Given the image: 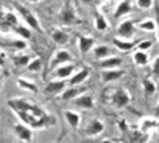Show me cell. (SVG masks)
Masks as SVG:
<instances>
[{"label":"cell","instance_id":"cell-27","mask_svg":"<svg viewBox=\"0 0 159 143\" xmlns=\"http://www.w3.org/2000/svg\"><path fill=\"white\" fill-rule=\"evenodd\" d=\"M8 48L15 49V51H24L25 48H27V40H24V38H15V40H8L5 42Z\"/></svg>","mask_w":159,"mask_h":143},{"label":"cell","instance_id":"cell-17","mask_svg":"<svg viewBox=\"0 0 159 143\" xmlns=\"http://www.w3.org/2000/svg\"><path fill=\"white\" fill-rule=\"evenodd\" d=\"M94 48V38L89 35H80L78 37V49L81 54H88Z\"/></svg>","mask_w":159,"mask_h":143},{"label":"cell","instance_id":"cell-33","mask_svg":"<svg viewBox=\"0 0 159 143\" xmlns=\"http://www.w3.org/2000/svg\"><path fill=\"white\" fill-rule=\"evenodd\" d=\"M135 5L140 10H151L154 7V0H135Z\"/></svg>","mask_w":159,"mask_h":143},{"label":"cell","instance_id":"cell-8","mask_svg":"<svg viewBox=\"0 0 159 143\" xmlns=\"http://www.w3.org/2000/svg\"><path fill=\"white\" fill-rule=\"evenodd\" d=\"M67 87V83L65 80H51L46 86H45V94L46 96H52V97H59L61 92Z\"/></svg>","mask_w":159,"mask_h":143},{"label":"cell","instance_id":"cell-37","mask_svg":"<svg viewBox=\"0 0 159 143\" xmlns=\"http://www.w3.org/2000/svg\"><path fill=\"white\" fill-rule=\"evenodd\" d=\"M5 65V54L0 51V67H3Z\"/></svg>","mask_w":159,"mask_h":143},{"label":"cell","instance_id":"cell-15","mask_svg":"<svg viewBox=\"0 0 159 143\" xmlns=\"http://www.w3.org/2000/svg\"><path fill=\"white\" fill-rule=\"evenodd\" d=\"M88 76H89V69H86V67L78 69V70H75L73 75L69 78V83H67V84H70V86L81 84V83H84V81L88 80Z\"/></svg>","mask_w":159,"mask_h":143},{"label":"cell","instance_id":"cell-1","mask_svg":"<svg viewBox=\"0 0 159 143\" xmlns=\"http://www.w3.org/2000/svg\"><path fill=\"white\" fill-rule=\"evenodd\" d=\"M13 7H15V8H16V11L21 15V18L24 19V22H25V25H27V27H30L32 30L43 32L42 24H40L38 18L34 15V13H32L29 8H25V7H24L22 3H19V2H13Z\"/></svg>","mask_w":159,"mask_h":143},{"label":"cell","instance_id":"cell-32","mask_svg":"<svg viewBox=\"0 0 159 143\" xmlns=\"http://www.w3.org/2000/svg\"><path fill=\"white\" fill-rule=\"evenodd\" d=\"M42 65H43L42 59H40V57H32L25 69H27L29 72H40V70H42Z\"/></svg>","mask_w":159,"mask_h":143},{"label":"cell","instance_id":"cell-35","mask_svg":"<svg viewBox=\"0 0 159 143\" xmlns=\"http://www.w3.org/2000/svg\"><path fill=\"white\" fill-rule=\"evenodd\" d=\"M151 69H153V73L154 75H159V56L153 60V65H151Z\"/></svg>","mask_w":159,"mask_h":143},{"label":"cell","instance_id":"cell-28","mask_svg":"<svg viewBox=\"0 0 159 143\" xmlns=\"http://www.w3.org/2000/svg\"><path fill=\"white\" fill-rule=\"evenodd\" d=\"M137 25H139V29H140V30H145V32H154V30H156V19H153V18H147V19L140 21Z\"/></svg>","mask_w":159,"mask_h":143},{"label":"cell","instance_id":"cell-43","mask_svg":"<svg viewBox=\"0 0 159 143\" xmlns=\"http://www.w3.org/2000/svg\"><path fill=\"white\" fill-rule=\"evenodd\" d=\"M157 135H159V126H157Z\"/></svg>","mask_w":159,"mask_h":143},{"label":"cell","instance_id":"cell-24","mask_svg":"<svg viewBox=\"0 0 159 143\" xmlns=\"http://www.w3.org/2000/svg\"><path fill=\"white\" fill-rule=\"evenodd\" d=\"M157 126H159L157 118H143V119L140 121V124H139V127L142 129L145 134H148L151 129H154V127H157Z\"/></svg>","mask_w":159,"mask_h":143},{"label":"cell","instance_id":"cell-14","mask_svg":"<svg viewBox=\"0 0 159 143\" xmlns=\"http://www.w3.org/2000/svg\"><path fill=\"white\" fill-rule=\"evenodd\" d=\"M123 65V59L118 57V56H108V57H103L99 60V67L102 70L105 69H119Z\"/></svg>","mask_w":159,"mask_h":143},{"label":"cell","instance_id":"cell-10","mask_svg":"<svg viewBox=\"0 0 159 143\" xmlns=\"http://www.w3.org/2000/svg\"><path fill=\"white\" fill-rule=\"evenodd\" d=\"M123 76H124V72L119 70V69H105L100 73V80L105 84H110V83L118 81L119 78H123Z\"/></svg>","mask_w":159,"mask_h":143},{"label":"cell","instance_id":"cell-36","mask_svg":"<svg viewBox=\"0 0 159 143\" xmlns=\"http://www.w3.org/2000/svg\"><path fill=\"white\" fill-rule=\"evenodd\" d=\"M156 32H157V40H159V10H156Z\"/></svg>","mask_w":159,"mask_h":143},{"label":"cell","instance_id":"cell-19","mask_svg":"<svg viewBox=\"0 0 159 143\" xmlns=\"http://www.w3.org/2000/svg\"><path fill=\"white\" fill-rule=\"evenodd\" d=\"M51 38H52V42H54L56 45H61V46L67 45L69 40H70L69 34L65 32L64 29H59V27H56V29L51 30Z\"/></svg>","mask_w":159,"mask_h":143},{"label":"cell","instance_id":"cell-7","mask_svg":"<svg viewBox=\"0 0 159 143\" xmlns=\"http://www.w3.org/2000/svg\"><path fill=\"white\" fill-rule=\"evenodd\" d=\"M134 34H135V21L134 19H124L118 25V37L130 40L134 37Z\"/></svg>","mask_w":159,"mask_h":143},{"label":"cell","instance_id":"cell-31","mask_svg":"<svg viewBox=\"0 0 159 143\" xmlns=\"http://www.w3.org/2000/svg\"><path fill=\"white\" fill-rule=\"evenodd\" d=\"M30 59H32V56H29V54H18V56H15L13 62H15L16 67H27Z\"/></svg>","mask_w":159,"mask_h":143},{"label":"cell","instance_id":"cell-5","mask_svg":"<svg viewBox=\"0 0 159 143\" xmlns=\"http://www.w3.org/2000/svg\"><path fill=\"white\" fill-rule=\"evenodd\" d=\"M13 132H15V135L21 140V141H27L30 143L34 140V132H32V127L24 124V123H18L13 126Z\"/></svg>","mask_w":159,"mask_h":143},{"label":"cell","instance_id":"cell-25","mask_svg":"<svg viewBox=\"0 0 159 143\" xmlns=\"http://www.w3.org/2000/svg\"><path fill=\"white\" fill-rule=\"evenodd\" d=\"M142 86H143V94L150 97V96H154L156 92V81L151 80V78H143V81H142Z\"/></svg>","mask_w":159,"mask_h":143},{"label":"cell","instance_id":"cell-12","mask_svg":"<svg viewBox=\"0 0 159 143\" xmlns=\"http://www.w3.org/2000/svg\"><path fill=\"white\" fill-rule=\"evenodd\" d=\"M103 129H105L103 121L94 118V119H91V121L88 123V126H86V129H84V134H86L88 137H96V135H99V134L103 132Z\"/></svg>","mask_w":159,"mask_h":143},{"label":"cell","instance_id":"cell-38","mask_svg":"<svg viewBox=\"0 0 159 143\" xmlns=\"http://www.w3.org/2000/svg\"><path fill=\"white\" fill-rule=\"evenodd\" d=\"M154 114H156V116H159V103H157V105H156V110H154Z\"/></svg>","mask_w":159,"mask_h":143},{"label":"cell","instance_id":"cell-41","mask_svg":"<svg viewBox=\"0 0 159 143\" xmlns=\"http://www.w3.org/2000/svg\"><path fill=\"white\" fill-rule=\"evenodd\" d=\"M0 89H2V75H0Z\"/></svg>","mask_w":159,"mask_h":143},{"label":"cell","instance_id":"cell-18","mask_svg":"<svg viewBox=\"0 0 159 143\" xmlns=\"http://www.w3.org/2000/svg\"><path fill=\"white\" fill-rule=\"evenodd\" d=\"M91 51H92V56H94V59H97V60H100V59H103V57H108V56H111V54L115 53L113 48L108 46V45H105V43L94 46Z\"/></svg>","mask_w":159,"mask_h":143},{"label":"cell","instance_id":"cell-39","mask_svg":"<svg viewBox=\"0 0 159 143\" xmlns=\"http://www.w3.org/2000/svg\"><path fill=\"white\" fill-rule=\"evenodd\" d=\"M27 2H30V3H38V2H43V0H27Z\"/></svg>","mask_w":159,"mask_h":143},{"label":"cell","instance_id":"cell-13","mask_svg":"<svg viewBox=\"0 0 159 143\" xmlns=\"http://www.w3.org/2000/svg\"><path fill=\"white\" fill-rule=\"evenodd\" d=\"M83 92H86V89L81 87L80 84H75V86H70V87H65L62 92H61L59 97L62 100H73L75 97H78L80 94H83Z\"/></svg>","mask_w":159,"mask_h":143},{"label":"cell","instance_id":"cell-3","mask_svg":"<svg viewBox=\"0 0 159 143\" xmlns=\"http://www.w3.org/2000/svg\"><path fill=\"white\" fill-rule=\"evenodd\" d=\"M130 94L129 91L124 87H116L113 92H111V105L116 108H124L130 103Z\"/></svg>","mask_w":159,"mask_h":143},{"label":"cell","instance_id":"cell-23","mask_svg":"<svg viewBox=\"0 0 159 143\" xmlns=\"http://www.w3.org/2000/svg\"><path fill=\"white\" fill-rule=\"evenodd\" d=\"M94 25H96V29L99 32H105V30H108V21L105 19V16L102 15L100 11H96V15H94Z\"/></svg>","mask_w":159,"mask_h":143},{"label":"cell","instance_id":"cell-30","mask_svg":"<svg viewBox=\"0 0 159 143\" xmlns=\"http://www.w3.org/2000/svg\"><path fill=\"white\" fill-rule=\"evenodd\" d=\"M129 137L132 141H147L148 140V134H145L142 129H134V131H130L129 132Z\"/></svg>","mask_w":159,"mask_h":143},{"label":"cell","instance_id":"cell-4","mask_svg":"<svg viewBox=\"0 0 159 143\" xmlns=\"http://www.w3.org/2000/svg\"><path fill=\"white\" fill-rule=\"evenodd\" d=\"M72 60H73V57H72V54H70V51L61 48V49L54 51V54H52V57H51V60H49V70H54L56 67L62 65V64L72 62Z\"/></svg>","mask_w":159,"mask_h":143},{"label":"cell","instance_id":"cell-20","mask_svg":"<svg viewBox=\"0 0 159 143\" xmlns=\"http://www.w3.org/2000/svg\"><path fill=\"white\" fill-rule=\"evenodd\" d=\"M130 11H132V7H130L129 0H119L118 5H116V8H115V11H113V15H115L116 19H119V18L127 16Z\"/></svg>","mask_w":159,"mask_h":143},{"label":"cell","instance_id":"cell-11","mask_svg":"<svg viewBox=\"0 0 159 143\" xmlns=\"http://www.w3.org/2000/svg\"><path fill=\"white\" fill-rule=\"evenodd\" d=\"M76 70V65L72 62H67V64H62V65L56 67L54 69V76L57 80H69V78L73 75V72Z\"/></svg>","mask_w":159,"mask_h":143},{"label":"cell","instance_id":"cell-29","mask_svg":"<svg viewBox=\"0 0 159 143\" xmlns=\"http://www.w3.org/2000/svg\"><path fill=\"white\" fill-rule=\"evenodd\" d=\"M18 86L24 91H27V92H37V86L34 81L27 80V78H18Z\"/></svg>","mask_w":159,"mask_h":143},{"label":"cell","instance_id":"cell-16","mask_svg":"<svg viewBox=\"0 0 159 143\" xmlns=\"http://www.w3.org/2000/svg\"><path fill=\"white\" fill-rule=\"evenodd\" d=\"M113 45L115 48H118L119 51H124V53H127V51H132L135 46H137V42L135 40H127V38H121V37H116L113 40Z\"/></svg>","mask_w":159,"mask_h":143},{"label":"cell","instance_id":"cell-9","mask_svg":"<svg viewBox=\"0 0 159 143\" xmlns=\"http://www.w3.org/2000/svg\"><path fill=\"white\" fill-rule=\"evenodd\" d=\"M73 105L76 108H81V110H91V108H94L96 102H94V97L89 92H83L73 99Z\"/></svg>","mask_w":159,"mask_h":143},{"label":"cell","instance_id":"cell-34","mask_svg":"<svg viewBox=\"0 0 159 143\" xmlns=\"http://www.w3.org/2000/svg\"><path fill=\"white\" fill-rule=\"evenodd\" d=\"M137 48L142 49V51H148L150 48H153V42H151V40H142V42H137Z\"/></svg>","mask_w":159,"mask_h":143},{"label":"cell","instance_id":"cell-22","mask_svg":"<svg viewBox=\"0 0 159 143\" xmlns=\"http://www.w3.org/2000/svg\"><path fill=\"white\" fill-rule=\"evenodd\" d=\"M13 34H16L19 38H24V40H29V38L32 37V29L27 27V25H22V24H16L11 27Z\"/></svg>","mask_w":159,"mask_h":143},{"label":"cell","instance_id":"cell-40","mask_svg":"<svg viewBox=\"0 0 159 143\" xmlns=\"http://www.w3.org/2000/svg\"><path fill=\"white\" fill-rule=\"evenodd\" d=\"M83 3H94V0H81Z\"/></svg>","mask_w":159,"mask_h":143},{"label":"cell","instance_id":"cell-2","mask_svg":"<svg viewBox=\"0 0 159 143\" xmlns=\"http://www.w3.org/2000/svg\"><path fill=\"white\" fill-rule=\"evenodd\" d=\"M57 19L64 25H75V24L80 22V18H78L76 11H75V7H73V3L70 2V0L64 2V5H62V8L59 11V15H57Z\"/></svg>","mask_w":159,"mask_h":143},{"label":"cell","instance_id":"cell-42","mask_svg":"<svg viewBox=\"0 0 159 143\" xmlns=\"http://www.w3.org/2000/svg\"><path fill=\"white\" fill-rule=\"evenodd\" d=\"M102 2H111V0H102Z\"/></svg>","mask_w":159,"mask_h":143},{"label":"cell","instance_id":"cell-26","mask_svg":"<svg viewBox=\"0 0 159 143\" xmlns=\"http://www.w3.org/2000/svg\"><path fill=\"white\" fill-rule=\"evenodd\" d=\"M132 57H134V62L137 64L139 67H145L150 62V56L147 54V51H142V49H137Z\"/></svg>","mask_w":159,"mask_h":143},{"label":"cell","instance_id":"cell-21","mask_svg":"<svg viewBox=\"0 0 159 143\" xmlns=\"http://www.w3.org/2000/svg\"><path fill=\"white\" fill-rule=\"evenodd\" d=\"M64 116H65V121H67V124H69L72 129H78L80 124H81V116H80L76 111L65 110V111H64Z\"/></svg>","mask_w":159,"mask_h":143},{"label":"cell","instance_id":"cell-6","mask_svg":"<svg viewBox=\"0 0 159 143\" xmlns=\"http://www.w3.org/2000/svg\"><path fill=\"white\" fill-rule=\"evenodd\" d=\"M34 105H35L34 102L24 99V97H16V99H10L8 100V107L15 113L16 111H30Z\"/></svg>","mask_w":159,"mask_h":143}]
</instances>
